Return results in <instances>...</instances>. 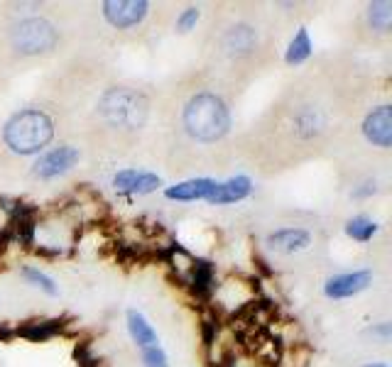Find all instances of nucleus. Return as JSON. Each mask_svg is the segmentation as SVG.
I'll list each match as a JSON object with an SVG mask.
<instances>
[{"label":"nucleus","instance_id":"f257e3e1","mask_svg":"<svg viewBox=\"0 0 392 367\" xmlns=\"http://www.w3.org/2000/svg\"><path fill=\"white\" fill-rule=\"evenodd\" d=\"M54 137V122L40 108H25L5 122L3 140L15 154H35Z\"/></svg>","mask_w":392,"mask_h":367},{"label":"nucleus","instance_id":"f03ea898","mask_svg":"<svg viewBox=\"0 0 392 367\" xmlns=\"http://www.w3.org/2000/svg\"><path fill=\"white\" fill-rule=\"evenodd\" d=\"M184 127L199 142H216L229 132L231 115L216 93H196L184 108Z\"/></svg>","mask_w":392,"mask_h":367},{"label":"nucleus","instance_id":"7ed1b4c3","mask_svg":"<svg viewBox=\"0 0 392 367\" xmlns=\"http://www.w3.org/2000/svg\"><path fill=\"white\" fill-rule=\"evenodd\" d=\"M13 45L18 47L23 54H42V52L54 49L57 30L42 18L23 20V23L13 30Z\"/></svg>","mask_w":392,"mask_h":367},{"label":"nucleus","instance_id":"20e7f679","mask_svg":"<svg viewBox=\"0 0 392 367\" xmlns=\"http://www.w3.org/2000/svg\"><path fill=\"white\" fill-rule=\"evenodd\" d=\"M147 10H150V5L145 0H108V3H103V18L113 28L128 30L145 20Z\"/></svg>","mask_w":392,"mask_h":367},{"label":"nucleus","instance_id":"39448f33","mask_svg":"<svg viewBox=\"0 0 392 367\" xmlns=\"http://www.w3.org/2000/svg\"><path fill=\"white\" fill-rule=\"evenodd\" d=\"M76 162H79L76 147H71V145L57 147V150L42 154V157L37 159L33 167V174L40 179H54V177H59V174H67Z\"/></svg>","mask_w":392,"mask_h":367},{"label":"nucleus","instance_id":"423d86ee","mask_svg":"<svg viewBox=\"0 0 392 367\" xmlns=\"http://www.w3.org/2000/svg\"><path fill=\"white\" fill-rule=\"evenodd\" d=\"M363 135L368 137V142L388 150L392 145V108L388 103L373 108L363 120Z\"/></svg>","mask_w":392,"mask_h":367},{"label":"nucleus","instance_id":"0eeeda50","mask_svg":"<svg viewBox=\"0 0 392 367\" xmlns=\"http://www.w3.org/2000/svg\"><path fill=\"white\" fill-rule=\"evenodd\" d=\"M373 274L368 269H360V272H346V274H336L326 281L324 291L331 299H346V296H356L363 289H368Z\"/></svg>","mask_w":392,"mask_h":367},{"label":"nucleus","instance_id":"6e6552de","mask_svg":"<svg viewBox=\"0 0 392 367\" xmlns=\"http://www.w3.org/2000/svg\"><path fill=\"white\" fill-rule=\"evenodd\" d=\"M253 191V182L248 177H233L224 184H216L214 191L209 194V204L214 206H224V204H236V201H243L246 196H250Z\"/></svg>","mask_w":392,"mask_h":367},{"label":"nucleus","instance_id":"1a4fd4ad","mask_svg":"<svg viewBox=\"0 0 392 367\" xmlns=\"http://www.w3.org/2000/svg\"><path fill=\"white\" fill-rule=\"evenodd\" d=\"M309 243L311 235L301 228H282L267 238V245L277 252H299V250L309 247Z\"/></svg>","mask_w":392,"mask_h":367},{"label":"nucleus","instance_id":"9d476101","mask_svg":"<svg viewBox=\"0 0 392 367\" xmlns=\"http://www.w3.org/2000/svg\"><path fill=\"white\" fill-rule=\"evenodd\" d=\"M216 182L214 179H189L184 184H177V186H169L164 191L167 199H177V201H196V199H209V194L214 191Z\"/></svg>","mask_w":392,"mask_h":367},{"label":"nucleus","instance_id":"9b49d317","mask_svg":"<svg viewBox=\"0 0 392 367\" xmlns=\"http://www.w3.org/2000/svg\"><path fill=\"white\" fill-rule=\"evenodd\" d=\"M128 328H130V336L135 340L137 345H140L142 350L145 348H152V345H157V333L155 328L150 326V323L145 321V316L137 311H128Z\"/></svg>","mask_w":392,"mask_h":367},{"label":"nucleus","instance_id":"f8f14e48","mask_svg":"<svg viewBox=\"0 0 392 367\" xmlns=\"http://www.w3.org/2000/svg\"><path fill=\"white\" fill-rule=\"evenodd\" d=\"M189 284H192V291L196 296H209L214 291V264L209 260H194Z\"/></svg>","mask_w":392,"mask_h":367},{"label":"nucleus","instance_id":"ddd939ff","mask_svg":"<svg viewBox=\"0 0 392 367\" xmlns=\"http://www.w3.org/2000/svg\"><path fill=\"white\" fill-rule=\"evenodd\" d=\"M64 328V318H52V321H37V323H28V326L18 328V333L23 338L33 340V343H40V340L52 338L54 333H59Z\"/></svg>","mask_w":392,"mask_h":367},{"label":"nucleus","instance_id":"4468645a","mask_svg":"<svg viewBox=\"0 0 392 367\" xmlns=\"http://www.w3.org/2000/svg\"><path fill=\"white\" fill-rule=\"evenodd\" d=\"M346 233H348V238H353V240L368 243L370 238L378 233V223L370 221V218H365V216H356L346 223Z\"/></svg>","mask_w":392,"mask_h":367},{"label":"nucleus","instance_id":"2eb2a0df","mask_svg":"<svg viewBox=\"0 0 392 367\" xmlns=\"http://www.w3.org/2000/svg\"><path fill=\"white\" fill-rule=\"evenodd\" d=\"M309 57H311V40L306 35V30H299L294 40L289 42V49L284 59H287V64H301L309 59Z\"/></svg>","mask_w":392,"mask_h":367},{"label":"nucleus","instance_id":"dca6fc26","mask_svg":"<svg viewBox=\"0 0 392 367\" xmlns=\"http://www.w3.org/2000/svg\"><path fill=\"white\" fill-rule=\"evenodd\" d=\"M368 18H370V25L380 32H388L390 25H392V5L380 0V3H373L368 8Z\"/></svg>","mask_w":392,"mask_h":367},{"label":"nucleus","instance_id":"f3484780","mask_svg":"<svg viewBox=\"0 0 392 367\" xmlns=\"http://www.w3.org/2000/svg\"><path fill=\"white\" fill-rule=\"evenodd\" d=\"M23 276L30 281V284H35V286H40L42 291H47L50 296H57V284H54V279H52V276H47L45 272H40L37 267H25V269H23Z\"/></svg>","mask_w":392,"mask_h":367},{"label":"nucleus","instance_id":"a211bd4d","mask_svg":"<svg viewBox=\"0 0 392 367\" xmlns=\"http://www.w3.org/2000/svg\"><path fill=\"white\" fill-rule=\"evenodd\" d=\"M160 186H162L160 177H155V174H150V172H137L130 194H152V191H157Z\"/></svg>","mask_w":392,"mask_h":367},{"label":"nucleus","instance_id":"6ab92c4d","mask_svg":"<svg viewBox=\"0 0 392 367\" xmlns=\"http://www.w3.org/2000/svg\"><path fill=\"white\" fill-rule=\"evenodd\" d=\"M142 363H145V367H169L167 355H164L160 345H152V348L142 350Z\"/></svg>","mask_w":392,"mask_h":367},{"label":"nucleus","instance_id":"aec40b11","mask_svg":"<svg viewBox=\"0 0 392 367\" xmlns=\"http://www.w3.org/2000/svg\"><path fill=\"white\" fill-rule=\"evenodd\" d=\"M196 20H199V10L196 8H187L182 15H179V20H177V30L179 32H189L196 25Z\"/></svg>","mask_w":392,"mask_h":367},{"label":"nucleus","instance_id":"412c9836","mask_svg":"<svg viewBox=\"0 0 392 367\" xmlns=\"http://www.w3.org/2000/svg\"><path fill=\"white\" fill-rule=\"evenodd\" d=\"M216 331H219V323H216L214 318H206V321L201 323V333H204V345H206V348H211V345H214Z\"/></svg>","mask_w":392,"mask_h":367},{"label":"nucleus","instance_id":"4be33fe9","mask_svg":"<svg viewBox=\"0 0 392 367\" xmlns=\"http://www.w3.org/2000/svg\"><path fill=\"white\" fill-rule=\"evenodd\" d=\"M373 333H375V336H383L385 340H388V338H390V333H392V328H390V323H383V326L373 328Z\"/></svg>","mask_w":392,"mask_h":367},{"label":"nucleus","instance_id":"5701e85b","mask_svg":"<svg viewBox=\"0 0 392 367\" xmlns=\"http://www.w3.org/2000/svg\"><path fill=\"white\" fill-rule=\"evenodd\" d=\"M368 367H388V365H368Z\"/></svg>","mask_w":392,"mask_h":367}]
</instances>
